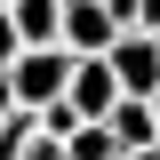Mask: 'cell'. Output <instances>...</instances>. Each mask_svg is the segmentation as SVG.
<instances>
[{"label":"cell","mask_w":160,"mask_h":160,"mask_svg":"<svg viewBox=\"0 0 160 160\" xmlns=\"http://www.w3.org/2000/svg\"><path fill=\"white\" fill-rule=\"evenodd\" d=\"M152 128H160V88H152Z\"/></svg>","instance_id":"obj_12"},{"label":"cell","mask_w":160,"mask_h":160,"mask_svg":"<svg viewBox=\"0 0 160 160\" xmlns=\"http://www.w3.org/2000/svg\"><path fill=\"white\" fill-rule=\"evenodd\" d=\"M104 128H112V144H120V152H160V128H152V96H112Z\"/></svg>","instance_id":"obj_5"},{"label":"cell","mask_w":160,"mask_h":160,"mask_svg":"<svg viewBox=\"0 0 160 160\" xmlns=\"http://www.w3.org/2000/svg\"><path fill=\"white\" fill-rule=\"evenodd\" d=\"M0 8H8V0H0Z\"/></svg>","instance_id":"obj_13"},{"label":"cell","mask_w":160,"mask_h":160,"mask_svg":"<svg viewBox=\"0 0 160 160\" xmlns=\"http://www.w3.org/2000/svg\"><path fill=\"white\" fill-rule=\"evenodd\" d=\"M16 48H24V40H16V24H8V8H0V72L16 64Z\"/></svg>","instance_id":"obj_10"},{"label":"cell","mask_w":160,"mask_h":160,"mask_svg":"<svg viewBox=\"0 0 160 160\" xmlns=\"http://www.w3.org/2000/svg\"><path fill=\"white\" fill-rule=\"evenodd\" d=\"M8 24H16L24 48H40V40L64 32V0H8Z\"/></svg>","instance_id":"obj_6"},{"label":"cell","mask_w":160,"mask_h":160,"mask_svg":"<svg viewBox=\"0 0 160 160\" xmlns=\"http://www.w3.org/2000/svg\"><path fill=\"white\" fill-rule=\"evenodd\" d=\"M112 96H120L112 64H104V56H72V80H64V104H72L80 120H104V112H112Z\"/></svg>","instance_id":"obj_4"},{"label":"cell","mask_w":160,"mask_h":160,"mask_svg":"<svg viewBox=\"0 0 160 160\" xmlns=\"http://www.w3.org/2000/svg\"><path fill=\"white\" fill-rule=\"evenodd\" d=\"M112 16H120V32L136 24V32H160V0H112Z\"/></svg>","instance_id":"obj_8"},{"label":"cell","mask_w":160,"mask_h":160,"mask_svg":"<svg viewBox=\"0 0 160 160\" xmlns=\"http://www.w3.org/2000/svg\"><path fill=\"white\" fill-rule=\"evenodd\" d=\"M16 160H64V136H48V128H32V136H24V152Z\"/></svg>","instance_id":"obj_9"},{"label":"cell","mask_w":160,"mask_h":160,"mask_svg":"<svg viewBox=\"0 0 160 160\" xmlns=\"http://www.w3.org/2000/svg\"><path fill=\"white\" fill-rule=\"evenodd\" d=\"M64 80H72V48L64 40H40V48H16V64H8V88H16V104H56Z\"/></svg>","instance_id":"obj_1"},{"label":"cell","mask_w":160,"mask_h":160,"mask_svg":"<svg viewBox=\"0 0 160 160\" xmlns=\"http://www.w3.org/2000/svg\"><path fill=\"white\" fill-rule=\"evenodd\" d=\"M104 64H112V80H120V96H152L160 88V32H112V48H104Z\"/></svg>","instance_id":"obj_2"},{"label":"cell","mask_w":160,"mask_h":160,"mask_svg":"<svg viewBox=\"0 0 160 160\" xmlns=\"http://www.w3.org/2000/svg\"><path fill=\"white\" fill-rule=\"evenodd\" d=\"M8 112H16V88H8V72H0V120H8Z\"/></svg>","instance_id":"obj_11"},{"label":"cell","mask_w":160,"mask_h":160,"mask_svg":"<svg viewBox=\"0 0 160 160\" xmlns=\"http://www.w3.org/2000/svg\"><path fill=\"white\" fill-rule=\"evenodd\" d=\"M112 32H120V16H112V0H64V48L72 56H104L112 48Z\"/></svg>","instance_id":"obj_3"},{"label":"cell","mask_w":160,"mask_h":160,"mask_svg":"<svg viewBox=\"0 0 160 160\" xmlns=\"http://www.w3.org/2000/svg\"><path fill=\"white\" fill-rule=\"evenodd\" d=\"M64 160H120V144H112L104 120H72L64 128Z\"/></svg>","instance_id":"obj_7"}]
</instances>
